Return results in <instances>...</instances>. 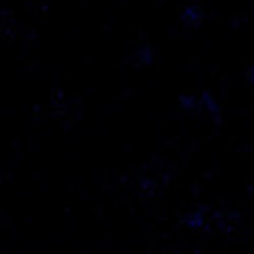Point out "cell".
Segmentation results:
<instances>
[{
    "label": "cell",
    "mask_w": 254,
    "mask_h": 254,
    "mask_svg": "<svg viewBox=\"0 0 254 254\" xmlns=\"http://www.w3.org/2000/svg\"><path fill=\"white\" fill-rule=\"evenodd\" d=\"M214 220L218 222V228L224 232V234H230L232 230H234L240 222V216L236 211H230V209H222V211H216Z\"/></svg>",
    "instance_id": "1"
},
{
    "label": "cell",
    "mask_w": 254,
    "mask_h": 254,
    "mask_svg": "<svg viewBox=\"0 0 254 254\" xmlns=\"http://www.w3.org/2000/svg\"><path fill=\"white\" fill-rule=\"evenodd\" d=\"M205 211H207V207H193V209H189L187 214L183 216V224L187 226V228H191V230H199V228H203V224H205Z\"/></svg>",
    "instance_id": "4"
},
{
    "label": "cell",
    "mask_w": 254,
    "mask_h": 254,
    "mask_svg": "<svg viewBox=\"0 0 254 254\" xmlns=\"http://www.w3.org/2000/svg\"><path fill=\"white\" fill-rule=\"evenodd\" d=\"M246 79L252 83V86H254V63H252V65L246 69Z\"/></svg>",
    "instance_id": "6"
},
{
    "label": "cell",
    "mask_w": 254,
    "mask_h": 254,
    "mask_svg": "<svg viewBox=\"0 0 254 254\" xmlns=\"http://www.w3.org/2000/svg\"><path fill=\"white\" fill-rule=\"evenodd\" d=\"M181 20H183V25H187L189 29H197L203 23V10L197 4H189V6L183 8Z\"/></svg>",
    "instance_id": "2"
},
{
    "label": "cell",
    "mask_w": 254,
    "mask_h": 254,
    "mask_svg": "<svg viewBox=\"0 0 254 254\" xmlns=\"http://www.w3.org/2000/svg\"><path fill=\"white\" fill-rule=\"evenodd\" d=\"M199 110H205L211 118H214L218 124L222 122V110H220V104L216 102V98L211 96L209 92H203L199 96Z\"/></svg>",
    "instance_id": "3"
},
{
    "label": "cell",
    "mask_w": 254,
    "mask_h": 254,
    "mask_svg": "<svg viewBox=\"0 0 254 254\" xmlns=\"http://www.w3.org/2000/svg\"><path fill=\"white\" fill-rule=\"evenodd\" d=\"M179 104L183 106L185 110H199V96H193V94H183L179 96Z\"/></svg>",
    "instance_id": "5"
}]
</instances>
